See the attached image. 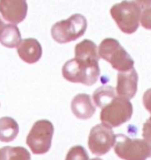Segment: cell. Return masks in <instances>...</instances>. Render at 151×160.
Segmentation results:
<instances>
[{"label":"cell","instance_id":"obj_1","mask_svg":"<svg viewBox=\"0 0 151 160\" xmlns=\"http://www.w3.org/2000/svg\"><path fill=\"white\" fill-rule=\"evenodd\" d=\"M100 58L95 43L90 40H82L75 45V58L63 65V78L71 83L94 85L100 75Z\"/></svg>","mask_w":151,"mask_h":160},{"label":"cell","instance_id":"obj_2","mask_svg":"<svg viewBox=\"0 0 151 160\" xmlns=\"http://www.w3.org/2000/svg\"><path fill=\"white\" fill-rule=\"evenodd\" d=\"M141 7L135 0H123L111 7L110 13L123 33L131 35L139 28Z\"/></svg>","mask_w":151,"mask_h":160},{"label":"cell","instance_id":"obj_3","mask_svg":"<svg viewBox=\"0 0 151 160\" xmlns=\"http://www.w3.org/2000/svg\"><path fill=\"white\" fill-rule=\"evenodd\" d=\"M87 28L86 18L82 14H74L54 24L51 29V35L56 42L65 44L83 36Z\"/></svg>","mask_w":151,"mask_h":160},{"label":"cell","instance_id":"obj_4","mask_svg":"<svg viewBox=\"0 0 151 160\" xmlns=\"http://www.w3.org/2000/svg\"><path fill=\"white\" fill-rule=\"evenodd\" d=\"M97 50L100 58L108 62L119 72L127 71L134 66L133 58L115 39H104Z\"/></svg>","mask_w":151,"mask_h":160},{"label":"cell","instance_id":"obj_5","mask_svg":"<svg viewBox=\"0 0 151 160\" xmlns=\"http://www.w3.org/2000/svg\"><path fill=\"white\" fill-rule=\"evenodd\" d=\"M114 152L120 159L143 160L150 156V142L139 139H130L124 134L115 135Z\"/></svg>","mask_w":151,"mask_h":160},{"label":"cell","instance_id":"obj_6","mask_svg":"<svg viewBox=\"0 0 151 160\" xmlns=\"http://www.w3.org/2000/svg\"><path fill=\"white\" fill-rule=\"evenodd\" d=\"M133 107L128 99L115 96L110 102L102 108V123L113 127H118L128 122L133 116Z\"/></svg>","mask_w":151,"mask_h":160},{"label":"cell","instance_id":"obj_7","mask_svg":"<svg viewBox=\"0 0 151 160\" xmlns=\"http://www.w3.org/2000/svg\"><path fill=\"white\" fill-rule=\"evenodd\" d=\"M54 126L50 121L39 120L34 123L27 137L26 143L35 154H46L52 146Z\"/></svg>","mask_w":151,"mask_h":160},{"label":"cell","instance_id":"obj_8","mask_svg":"<svg viewBox=\"0 0 151 160\" xmlns=\"http://www.w3.org/2000/svg\"><path fill=\"white\" fill-rule=\"evenodd\" d=\"M115 142L113 128L105 123H100L92 128L88 137V147L92 154L103 156L111 149Z\"/></svg>","mask_w":151,"mask_h":160},{"label":"cell","instance_id":"obj_9","mask_svg":"<svg viewBox=\"0 0 151 160\" xmlns=\"http://www.w3.org/2000/svg\"><path fill=\"white\" fill-rule=\"evenodd\" d=\"M26 0H0V13L2 18L12 24L21 23L27 14Z\"/></svg>","mask_w":151,"mask_h":160},{"label":"cell","instance_id":"obj_10","mask_svg":"<svg viewBox=\"0 0 151 160\" xmlns=\"http://www.w3.org/2000/svg\"><path fill=\"white\" fill-rule=\"evenodd\" d=\"M138 75L133 68L127 71L119 72L115 92L118 96L130 100L134 98L138 91Z\"/></svg>","mask_w":151,"mask_h":160},{"label":"cell","instance_id":"obj_11","mask_svg":"<svg viewBox=\"0 0 151 160\" xmlns=\"http://www.w3.org/2000/svg\"><path fill=\"white\" fill-rule=\"evenodd\" d=\"M17 52L22 60L27 64L37 62L42 55V48L39 41L35 38L22 40L17 48Z\"/></svg>","mask_w":151,"mask_h":160},{"label":"cell","instance_id":"obj_12","mask_svg":"<svg viewBox=\"0 0 151 160\" xmlns=\"http://www.w3.org/2000/svg\"><path fill=\"white\" fill-rule=\"evenodd\" d=\"M71 110L77 118L87 120L93 116L96 109L92 102L90 96L86 93H79L72 99Z\"/></svg>","mask_w":151,"mask_h":160},{"label":"cell","instance_id":"obj_13","mask_svg":"<svg viewBox=\"0 0 151 160\" xmlns=\"http://www.w3.org/2000/svg\"><path fill=\"white\" fill-rule=\"evenodd\" d=\"M21 40L20 31L14 24L4 25L0 29V43L4 47L16 48Z\"/></svg>","mask_w":151,"mask_h":160},{"label":"cell","instance_id":"obj_14","mask_svg":"<svg viewBox=\"0 0 151 160\" xmlns=\"http://www.w3.org/2000/svg\"><path fill=\"white\" fill-rule=\"evenodd\" d=\"M19 134V125L13 118L4 116L0 118V142H13Z\"/></svg>","mask_w":151,"mask_h":160},{"label":"cell","instance_id":"obj_15","mask_svg":"<svg viewBox=\"0 0 151 160\" xmlns=\"http://www.w3.org/2000/svg\"><path fill=\"white\" fill-rule=\"evenodd\" d=\"M28 150L22 147H4L0 149V160L30 159Z\"/></svg>","mask_w":151,"mask_h":160},{"label":"cell","instance_id":"obj_16","mask_svg":"<svg viewBox=\"0 0 151 160\" xmlns=\"http://www.w3.org/2000/svg\"><path fill=\"white\" fill-rule=\"evenodd\" d=\"M116 96L115 90L110 86H101L95 91L92 98L95 105L103 108L109 103Z\"/></svg>","mask_w":151,"mask_h":160},{"label":"cell","instance_id":"obj_17","mask_svg":"<svg viewBox=\"0 0 151 160\" xmlns=\"http://www.w3.org/2000/svg\"><path fill=\"white\" fill-rule=\"evenodd\" d=\"M89 156L85 148L80 145L72 147L70 151L67 152L66 159L67 160H88Z\"/></svg>","mask_w":151,"mask_h":160},{"label":"cell","instance_id":"obj_18","mask_svg":"<svg viewBox=\"0 0 151 160\" xmlns=\"http://www.w3.org/2000/svg\"><path fill=\"white\" fill-rule=\"evenodd\" d=\"M140 21L143 28L146 30H150V8L143 9V12H141Z\"/></svg>","mask_w":151,"mask_h":160},{"label":"cell","instance_id":"obj_19","mask_svg":"<svg viewBox=\"0 0 151 160\" xmlns=\"http://www.w3.org/2000/svg\"><path fill=\"white\" fill-rule=\"evenodd\" d=\"M135 2L139 4L141 9L150 8V0H135Z\"/></svg>","mask_w":151,"mask_h":160},{"label":"cell","instance_id":"obj_20","mask_svg":"<svg viewBox=\"0 0 151 160\" xmlns=\"http://www.w3.org/2000/svg\"><path fill=\"white\" fill-rule=\"evenodd\" d=\"M4 25V22L3 21H2V19H1V18H0V29L2 28V27Z\"/></svg>","mask_w":151,"mask_h":160}]
</instances>
